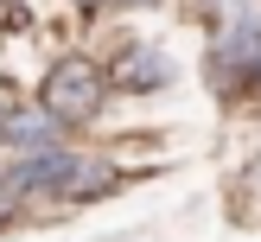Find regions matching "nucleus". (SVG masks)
<instances>
[{
	"instance_id": "f257e3e1",
	"label": "nucleus",
	"mask_w": 261,
	"mask_h": 242,
	"mask_svg": "<svg viewBox=\"0 0 261 242\" xmlns=\"http://www.w3.org/2000/svg\"><path fill=\"white\" fill-rule=\"evenodd\" d=\"M109 102V70L89 58H58L38 83V115L58 127H89Z\"/></svg>"
},
{
	"instance_id": "f03ea898",
	"label": "nucleus",
	"mask_w": 261,
	"mask_h": 242,
	"mask_svg": "<svg viewBox=\"0 0 261 242\" xmlns=\"http://www.w3.org/2000/svg\"><path fill=\"white\" fill-rule=\"evenodd\" d=\"M76 166H83V159H76L70 147L25 153V159H13V172H0V185H7L13 204H25V198H64L70 178H76Z\"/></svg>"
},
{
	"instance_id": "7ed1b4c3",
	"label": "nucleus",
	"mask_w": 261,
	"mask_h": 242,
	"mask_svg": "<svg viewBox=\"0 0 261 242\" xmlns=\"http://www.w3.org/2000/svg\"><path fill=\"white\" fill-rule=\"evenodd\" d=\"M0 140L25 159V153H51V147H64V127L45 121V115H32V109H13L7 121H0Z\"/></svg>"
},
{
	"instance_id": "20e7f679",
	"label": "nucleus",
	"mask_w": 261,
	"mask_h": 242,
	"mask_svg": "<svg viewBox=\"0 0 261 242\" xmlns=\"http://www.w3.org/2000/svg\"><path fill=\"white\" fill-rule=\"evenodd\" d=\"M115 83H121V89H166V83H172V58L153 51V45H134L121 64H115Z\"/></svg>"
},
{
	"instance_id": "39448f33",
	"label": "nucleus",
	"mask_w": 261,
	"mask_h": 242,
	"mask_svg": "<svg viewBox=\"0 0 261 242\" xmlns=\"http://www.w3.org/2000/svg\"><path fill=\"white\" fill-rule=\"evenodd\" d=\"M249 76H255V96H261V58H255V64H249Z\"/></svg>"
},
{
	"instance_id": "423d86ee",
	"label": "nucleus",
	"mask_w": 261,
	"mask_h": 242,
	"mask_svg": "<svg viewBox=\"0 0 261 242\" xmlns=\"http://www.w3.org/2000/svg\"><path fill=\"white\" fill-rule=\"evenodd\" d=\"M7 210H13V198H7V185H0V217H7Z\"/></svg>"
},
{
	"instance_id": "0eeeda50",
	"label": "nucleus",
	"mask_w": 261,
	"mask_h": 242,
	"mask_svg": "<svg viewBox=\"0 0 261 242\" xmlns=\"http://www.w3.org/2000/svg\"><path fill=\"white\" fill-rule=\"evenodd\" d=\"M134 7H153V0H134Z\"/></svg>"
},
{
	"instance_id": "6e6552de",
	"label": "nucleus",
	"mask_w": 261,
	"mask_h": 242,
	"mask_svg": "<svg viewBox=\"0 0 261 242\" xmlns=\"http://www.w3.org/2000/svg\"><path fill=\"white\" fill-rule=\"evenodd\" d=\"M83 7H96V0H83Z\"/></svg>"
}]
</instances>
